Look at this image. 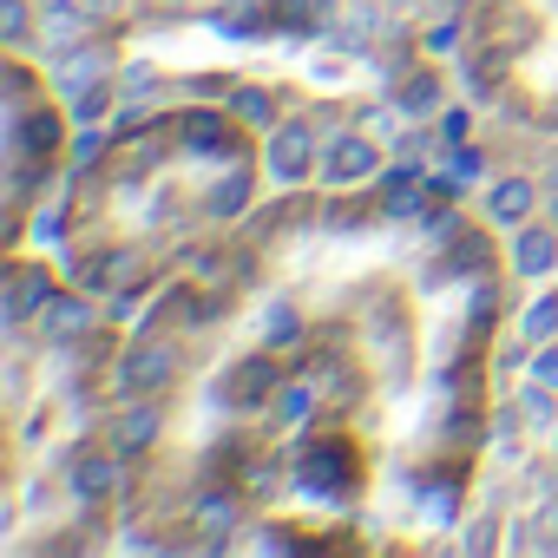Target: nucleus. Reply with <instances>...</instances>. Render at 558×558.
I'll use <instances>...</instances> for the list:
<instances>
[{"label":"nucleus","instance_id":"nucleus-1","mask_svg":"<svg viewBox=\"0 0 558 558\" xmlns=\"http://www.w3.org/2000/svg\"><path fill=\"white\" fill-rule=\"evenodd\" d=\"M310 151H316V132H310V125H283V132L269 138V171L290 184V178L310 171Z\"/></svg>","mask_w":558,"mask_h":558},{"label":"nucleus","instance_id":"nucleus-2","mask_svg":"<svg viewBox=\"0 0 558 558\" xmlns=\"http://www.w3.org/2000/svg\"><path fill=\"white\" fill-rule=\"evenodd\" d=\"M86 323H93V316H86V303H73V296H60V303L47 296V303H40V329H47L53 342H73V336H86Z\"/></svg>","mask_w":558,"mask_h":558},{"label":"nucleus","instance_id":"nucleus-3","mask_svg":"<svg viewBox=\"0 0 558 558\" xmlns=\"http://www.w3.org/2000/svg\"><path fill=\"white\" fill-rule=\"evenodd\" d=\"M375 171V145L368 138H342L329 151V184H349V178H368Z\"/></svg>","mask_w":558,"mask_h":558},{"label":"nucleus","instance_id":"nucleus-4","mask_svg":"<svg viewBox=\"0 0 558 558\" xmlns=\"http://www.w3.org/2000/svg\"><path fill=\"white\" fill-rule=\"evenodd\" d=\"M512 263H519L525 276H545V269L558 263V236H551V230H519V243H512Z\"/></svg>","mask_w":558,"mask_h":558},{"label":"nucleus","instance_id":"nucleus-5","mask_svg":"<svg viewBox=\"0 0 558 558\" xmlns=\"http://www.w3.org/2000/svg\"><path fill=\"white\" fill-rule=\"evenodd\" d=\"M171 368H178V355H171V349H138V355L125 362V388H165V381H171Z\"/></svg>","mask_w":558,"mask_h":558},{"label":"nucleus","instance_id":"nucleus-6","mask_svg":"<svg viewBox=\"0 0 558 558\" xmlns=\"http://www.w3.org/2000/svg\"><path fill=\"white\" fill-rule=\"evenodd\" d=\"M532 197H538V191H532L525 178H506V184L493 191V204H486V210H493V223H525V210H532Z\"/></svg>","mask_w":558,"mask_h":558},{"label":"nucleus","instance_id":"nucleus-7","mask_svg":"<svg viewBox=\"0 0 558 558\" xmlns=\"http://www.w3.org/2000/svg\"><path fill=\"white\" fill-rule=\"evenodd\" d=\"M53 80H60V93H86L93 80H106V53H93V47H80V53H73V60H66L60 73H53Z\"/></svg>","mask_w":558,"mask_h":558},{"label":"nucleus","instance_id":"nucleus-8","mask_svg":"<svg viewBox=\"0 0 558 558\" xmlns=\"http://www.w3.org/2000/svg\"><path fill=\"white\" fill-rule=\"evenodd\" d=\"M243 197H250V171H230V178L210 191V210H217V217H236V210H243Z\"/></svg>","mask_w":558,"mask_h":558},{"label":"nucleus","instance_id":"nucleus-9","mask_svg":"<svg viewBox=\"0 0 558 558\" xmlns=\"http://www.w3.org/2000/svg\"><path fill=\"white\" fill-rule=\"evenodd\" d=\"M519 414H525L532 427H545V421H551V381H532V388H519Z\"/></svg>","mask_w":558,"mask_h":558},{"label":"nucleus","instance_id":"nucleus-10","mask_svg":"<svg viewBox=\"0 0 558 558\" xmlns=\"http://www.w3.org/2000/svg\"><path fill=\"white\" fill-rule=\"evenodd\" d=\"M151 434H158V414H151V408H132V414L119 421V447H145Z\"/></svg>","mask_w":558,"mask_h":558},{"label":"nucleus","instance_id":"nucleus-11","mask_svg":"<svg viewBox=\"0 0 558 558\" xmlns=\"http://www.w3.org/2000/svg\"><path fill=\"white\" fill-rule=\"evenodd\" d=\"M73 486H80V499H99V493H112V460H86V466L73 473Z\"/></svg>","mask_w":558,"mask_h":558},{"label":"nucleus","instance_id":"nucleus-12","mask_svg":"<svg viewBox=\"0 0 558 558\" xmlns=\"http://www.w3.org/2000/svg\"><path fill=\"white\" fill-rule=\"evenodd\" d=\"M197 525H204V532H223V525H236V499H230V493H217V499H197Z\"/></svg>","mask_w":558,"mask_h":558},{"label":"nucleus","instance_id":"nucleus-13","mask_svg":"<svg viewBox=\"0 0 558 558\" xmlns=\"http://www.w3.org/2000/svg\"><path fill=\"white\" fill-rule=\"evenodd\" d=\"M276 388V368L269 362H250L243 375H236V401H256V395H269Z\"/></svg>","mask_w":558,"mask_h":558},{"label":"nucleus","instance_id":"nucleus-14","mask_svg":"<svg viewBox=\"0 0 558 558\" xmlns=\"http://www.w3.org/2000/svg\"><path fill=\"white\" fill-rule=\"evenodd\" d=\"M53 138H60V125H53V119H47V112H40V119H27V125H21V151H53Z\"/></svg>","mask_w":558,"mask_h":558},{"label":"nucleus","instance_id":"nucleus-15","mask_svg":"<svg viewBox=\"0 0 558 558\" xmlns=\"http://www.w3.org/2000/svg\"><path fill=\"white\" fill-rule=\"evenodd\" d=\"M551 329H558V296H545V303L525 310V336H532V342H545Z\"/></svg>","mask_w":558,"mask_h":558},{"label":"nucleus","instance_id":"nucleus-16","mask_svg":"<svg viewBox=\"0 0 558 558\" xmlns=\"http://www.w3.org/2000/svg\"><path fill=\"white\" fill-rule=\"evenodd\" d=\"M184 145H191V151H204V145H223V125L197 112V119H184Z\"/></svg>","mask_w":558,"mask_h":558},{"label":"nucleus","instance_id":"nucleus-17","mask_svg":"<svg viewBox=\"0 0 558 558\" xmlns=\"http://www.w3.org/2000/svg\"><path fill=\"white\" fill-rule=\"evenodd\" d=\"M236 119H250V125H269V93L243 86V93H236Z\"/></svg>","mask_w":558,"mask_h":558},{"label":"nucleus","instance_id":"nucleus-18","mask_svg":"<svg viewBox=\"0 0 558 558\" xmlns=\"http://www.w3.org/2000/svg\"><path fill=\"white\" fill-rule=\"evenodd\" d=\"M401 99H408V112H434L440 86H434V80H408V93H401Z\"/></svg>","mask_w":558,"mask_h":558},{"label":"nucleus","instance_id":"nucleus-19","mask_svg":"<svg viewBox=\"0 0 558 558\" xmlns=\"http://www.w3.org/2000/svg\"><path fill=\"white\" fill-rule=\"evenodd\" d=\"M296 329H303V323H296V316H290L283 303H276V310H269V329H263V336H269V342H290Z\"/></svg>","mask_w":558,"mask_h":558},{"label":"nucleus","instance_id":"nucleus-20","mask_svg":"<svg viewBox=\"0 0 558 558\" xmlns=\"http://www.w3.org/2000/svg\"><path fill=\"white\" fill-rule=\"evenodd\" d=\"M447 178H453V184H473V178H480V151H453Z\"/></svg>","mask_w":558,"mask_h":558},{"label":"nucleus","instance_id":"nucleus-21","mask_svg":"<svg viewBox=\"0 0 558 558\" xmlns=\"http://www.w3.org/2000/svg\"><path fill=\"white\" fill-rule=\"evenodd\" d=\"M276 21H283V27H310L316 14H310V0H283V8H276Z\"/></svg>","mask_w":558,"mask_h":558},{"label":"nucleus","instance_id":"nucleus-22","mask_svg":"<svg viewBox=\"0 0 558 558\" xmlns=\"http://www.w3.org/2000/svg\"><path fill=\"white\" fill-rule=\"evenodd\" d=\"M0 27H8V40H21V34H27V14H21V0H8V8H0Z\"/></svg>","mask_w":558,"mask_h":558},{"label":"nucleus","instance_id":"nucleus-23","mask_svg":"<svg viewBox=\"0 0 558 558\" xmlns=\"http://www.w3.org/2000/svg\"><path fill=\"white\" fill-rule=\"evenodd\" d=\"M303 414H310V388H290L283 395V421H303Z\"/></svg>","mask_w":558,"mask_h":558},{"label":"nucleus","instance_id":"nucleus-24","mask_svg":"<svg viewBox=\"0 0 558 558\" xmlns=\"http://www.w3.org/2000/svg\"><path fill=\"white\" fill-rule=\"evenodd\" d=\"M532 375H538V381H551V388H558V349H545V355H538V362H532Z\"/></svg>","mask_w":558,"mask_h":558},{"label":"nucleus","instance_id":"nucleus-25","mask_svg":"<svg viewBox=\"0 0 558 558\" xmlns=\"http://www.w3.org/2000/svg\"><path fill=\"white\" fill-rule=\"evenodd\" d=\"M53 8H66V0H47V14H53Z\"/></svg>","mask_w":558,"mask_h":558}]
</instances>
